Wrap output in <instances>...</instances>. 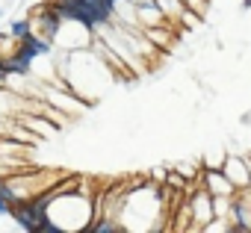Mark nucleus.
Listing matches in <instances>:
<instances>
[{"mask_svg":"<svg viewBox=\"0 0 251 233\" xmlns=\"http://www.w3.org/2000/svg\"><path fill=\"white\" fill-rule=\"evenodd\" d=\"M186 201H189V210H192V221H195V224H189V230H204V224L216 218L213 195L207 192V186H198V189H195V192H192Z\"/></svg>","mask_w":251,"mask_h":233,"instance_id":"obj_1","label":"nucleus"},{"mask_svg":"<svg viewBox=\"0 0 251 233\" xmlns=\"http://www.w3.org/2000/svg\"><path fill=\"white\" fill-rule=\"evenodd\" d=\"M230 233H251V201L245 198V189H236L230 201Z\"/></svg>","mask_w":251,"mask_h":233,"instance_id":"obj_2","label":"nucleus"},{"mask_svg":"<svg viewBox=\"0 0 251 233\" xmlns=\"http://www.w3.org/2000/svg\"><path fill=\"white\" fill-rule=\"evenodd\" d=\"M53 3H56L59 15H62L65 21H77V24H83L86 30H95V27H98L95 18H92V12H89V6H86V0H53Z\"/></svg>","mask_w":251,"mask_h":233,"instance_id":"obj_3","label":"nucleus"},{"mask_svg":"<svg viewBox=\"0 0 251 233\" xmlns=\"http://www.w3.org/2000/svg\"><path fill=\"white\" fill-rule=\"evenodd\" d=\"M222 171L233 180L236 189H251V171H248V160H245V154H239V157H236V154H227Z\"/></svg>","mask_w":251,"mask_h":233,"instance_id":"obj_4","label":"nucleus"},{"mask_svg":"<svg viewBox=\"0 0 251 233\" xmlns=\"http://www.w3.org/2000/svg\"><path fill=\"white\" fill-rule=\"evenodd\" d=\"M204 186H207V192L213 195V198H219V195H227V198H233L236 195V186H233V180L222 171V168H207L204 165Z\"/></svg>","mask_w":251,"mask_h":233,"instance_id":"obj_5","label":"nucleus"},{"mask_svg":"<svg viewBox=\"0 0 251 233\" xmlns=\"http://www.w3.org/2000/svg\"><path fill=\"white\" fill-rule=\"evenodd\" d=\"M39 21H42V27H45V36L48 39H53L56 33H59V27H62V15H59V9H56V3H45L42 9H39Z\"/></svg>","mask_w":251,"mask_h":233,"instance_id":"obj_6","label":"nucleus"},{"mask_svg":"<svg viewBox=\"0 0 251 233\" xmlns=\"http://www.w3.org/2000/svg\"><path fill=\"white\" fill-rule=\"evenodd\" d=\"M157 6L163 9V15H166V18H180V15L189 9L183 0H157Z\"/></svg>","mask_w":251,"mask_h":233,"instance_id":"obj_7","label":"nucleus"},{"mask_svg":"<svg viewBox=\"0 0 251 233\" xmlns=\"http://www.w3.org/2000/svg\"><path fill=\"white\" fill-rule=\"evenodd\" d=\"M145 39H151V42L160 45V47H169V45H172V36H169L166 30H160V27H148V30H145Z\"/></svg>","mask_w":251,"mask_h":233,"instance_id":"obj_8","label":"nucleus"},{"mask_svg":"<svg viewBox=\"0 0 251 233\" xmlns=\"http://www.w3.org/2000/svg\"><path fill=\"white\" fill-rule=\"evenodd\" d=\"M89 230H95V233H121L124 230V224H118V221H112V218H100L98 224H92Z\"/></svg>","mask_w":251,"mask_h":233,"instance_id":"obj_9","label":"nucleus"},{"mask_svg":"<svg viewBox=\"0 0 251 233\" xmlns=\"http://www.w3.org/2000/svg\"><path fill=\"white\" fill-rule=\"evenodd\" d=\"M9 36H12V39H18V42H21V39H27V36H30V21H27V18H21V21H12V27H9Z\"/></svg>","mask_w":251,"mask_h":233,"instance_id":"obj_10","label":"nucleus"},{"mask_svg":"<svg viewBox=\"0 0 251 233\" xmlns=\"http://www.w3.org/2000/svg\"><path fill=\"white\" fill-rule=\"evenodd\" d=\"M183 3H186L192 12H198V15H204V12H207V0H183Z\"/></svg>","mask_w":251,"mask_h":233,"instance_id":"obj_11","label":"nucleus"},{"mask_svg":"<svg viewBox=\"0 0 251 233\" xmlns=\"http://www.w3.org/2000/svg\"><path fill=\"white\" fill-rule=\"evenodd\" d=\"M6 77H9V71H6V68H3V62H0V83H3V80H6Z\"/></svg>","mask_w":251,"mask_h":233,"instance_id":"obj_12","label":"nucleus"},{"mask_svg":"<svg viewBox=\"0 0 251 233\" xmlns=\"http://www.w3.org/2000/svg\"><path fill=\"white\" fill-rule=\"evenodd\" d=\"M245 198H248V201H251V189H245Z\"/></svg>","mask_w":251,"mask_h":233,"instance_id":"obj_13","label":"nucleus"}]
</instances>
